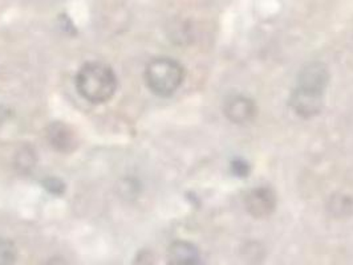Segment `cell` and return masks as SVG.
<instances>
[{
    "label": "cell",
    "mask_w": 353,
    "mask_h": 265,
    "mask_svg": "<svg viewBox=\"0 0 353 265\" xmlns=\"http://www.w3.org/2000/svg\"><path fill=\"white\" fill-rule=\"evenodd\" d=\"M168 265H206L193 243L176 240L168 251Z\"/></svg>",
    "instance_id": "cell-7"
},
{
    "label": "cell",
    "mask_w": 353,
    "mask_h": 265,
    "mask_svg": "<svg viewBox=\"0 0 353 265\" xmlns=\"http://www.w3.org/2000/svg\"><path fill=\"white\" fill-rule=\"evenodd\" d=\"M44 187L54 195H60L64 193V183H61L59 179L54 178H50L44 182Z\"/></svg>",
    "instance_id": "cell-11"
},
{
    "label": "cell",
    "mask_w": 353,
    "mask_h": 265,
    "mask_svg": "<svg viewBox=\"0 0 353 265\" xmlns=\"http://www.w3.org/2000/svg\"><path fill=\"white\" fill-rule=\"evenodd\" d=\"M47 140L53 149L59 153H71L76 150L79 140L76 133L68 125L53 123L47 129Z\"/></svg>",
    "instance_id": "cell-6"
},
{
    "label": "cell",
    "mask_w": 353,
    "mask_h": 265,
    "mask_svg": "<svg viewBox=\"0 0 353 265\" xmlns=\"http://www.w3.org/2000/svg\"><path fill=\"white\" fill-rule=\"evenodd\" d=\"M17 166L20 171H30L35 166V154L30 147H24L17 156Z\"/></svg>",
    "instance_id": "cell-9"
},
{
    "label": "cell",
    "mask_w": 353,
    "mask_h": 265,
    "mask_svg": "<svg viewBox=\"0 0 353 265\" xmlns=\"http://www.w3.org/2000/svg\"><path fill=\"white\" fill-rule=\"evenodd\" d=\"M330 83V72L325 64L312 61L303 67L290 105L303 118H312L323 109V98Z\"/></svg>",
    "instance_id": "cell-1"
},
{
    "label": "cell",
    "mask_w": 353,
    "mask_h": 265,
    "mask_svg": "<svg viewBox=\"0 0 353 265\" xmlns=\"http://www.w3.org/2000/svg\"><path fill=\"white\" fill-rule=\"evenodd\" d=\"M18 257V248L10 239L0 237V265H14Z\"/></svg>",
    "instance_id": "cell-8"
},
{
    "label": "cell",
    "mask_w": 353,
    "mask_h": 265,
    "mask_svg": "<svg viewBox=\"0 0 353 265\" xmlns=\"http://www.w3.org/2000/svg\"><path fill=\"white\" fill-rule=\"evenodd\" d=\"M231 171L235 177L245 178L250 174V166L243 159H236L231 163Z\"/></svg>",
    "instance_id": "cell-10"
},
{
    "label": "cell",
    "mask_w": 353,
    "mask_h": 265,
    "mask_svg": "<svg viewBox=\"0 0 353 265\" xmlns=\"http://www.w3.org/2000/svg\"><path fill=\"white\" fill-rule=\"evenodd\" d=\"M246 207L256 219L268 218L276 207V195L267 186L256 187L246 196Z\"/></svg>",
    "instance_id": "cell-5"
},
{
    "label": "cell",
    "mask_w": 353,
    "mask_h": 265,
    "mask_svg": "<svg viewBox=\"0 0 353 265\" xmlns=\"http://www.w3.org/2000/svg\"><path fill=\"white\" fill-rule=\"evenodd\" d=\"M183 78V67L170 57L153 59L145 70L146 85L159 97L173 96L182 85Z\"/></svg>",
    "instance_id": "cell-3"
},
{
    "label": "cell",
    "mask_w": 353,
    "mask_h": 265,
    "mask_svg": "<svg viewBox=\"0 0 353 265\" xmlns=\"http://www.w3.org/2000/svg\"><path fill=\"white\" fill-rule=\"evenodd\" d=\"M74 84L84 100L90 104H104L117 90V77L109 65L92 61L79 70Z\"/></svg>",
    "instance_id": "cell-2"
},
{
    "label": "cell",
    "mask_w": 353,
    "mask_h": 265,
    "mask_svg": "<svg viewBox=\"0 0 353 265\" xmlns=\"http://www.w3.org/2000/svg\"><path fill=\"white\" fill-rule=\"evenodd\" d=\"M47 265H68L65 263V260L64 259H61V257H53L51 259Z\"/></svg>",
    "instance_id": "cell-12"
},
{
    "label": "cell",
    "mask_w": 353,
    "mask_h": 265,
    "mask_svg": "<svg viewBox=\"0 0 353 265\" xmlns=\"http://www.w3.org/2000/svg\"><path fill=\"white\" fill-rule=\"evenodd\" d=\"M223 112L226 118L232 124L243 125L251 123L255 118L258 109L250 97L234 94L225 101Z\"/></svg>",
    "instance_id": "cell-4"
}]
</instances>
